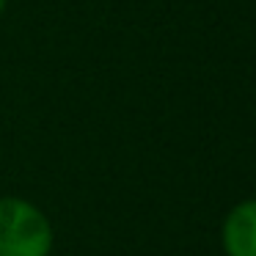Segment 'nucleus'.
Segmentation results:
<instances>
[{
    "label": "nucleus",
    "mask_w": 256,
    "mask_h": 256,
    "mask_svg": "<svg viewBox=\"0 0 256 256\" xmlns=\"http://www.w3.org/2000/svg\"><path fill=\"white\" fill-rule=\"evenodd\" d=\"M52 223L34 201L0 196V256H50Z\"/></svg>",
    "instance_id": "obj_1"
},
{
    "label": "nucleus",
    "mask_w": 256,
    "mask_h": 256,
    "mask_svg": "<svg viewBox=\"0 0 256 256\" xmlns=\"http://www.w3.org/2000/svg\"><path fill=\"white\" fill-rule=\"evenodd\" d=\"M220 245L226 256H256V198L237 201L226 212Z\"/></svg>",
    "instance_id": "obj_2"
},
{
    "label": "nucleus",
    "mask_w": 256,
    "mask_h": 256,
    "mask_svg": "<svg viewBox=\"0 0 256 256\" xmlns=\"http://www.w3.org/2000/svg\"><path fill=\"white\" fill-rule=\"evenodd\" d=\"M6 6H8V0H0V17H3V12H6Z\"/></svg>",
    "instance_id": "obj_3"
}]
</instances>
